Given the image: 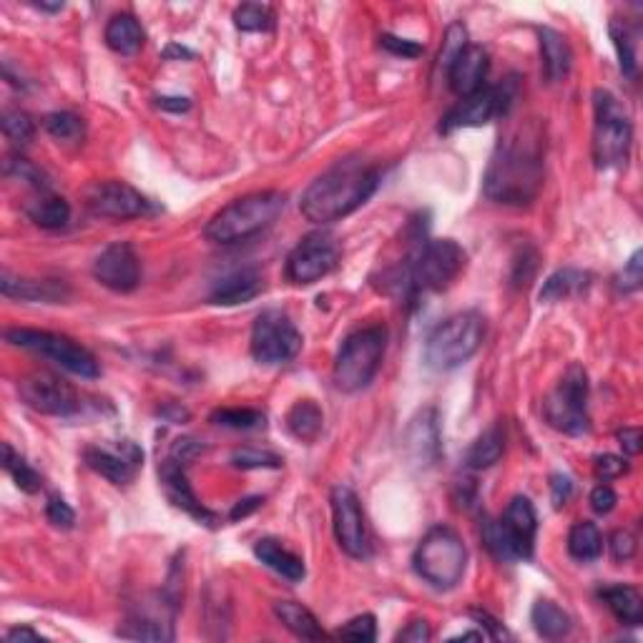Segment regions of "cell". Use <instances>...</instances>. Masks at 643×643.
<instances>
[{
    "label": "cell",
    "mask_w": 643,
    "mask_h": 643,
    "mask_svg": "<svg viewBox=\"0 0 643 643\" xmlns=\"http://www.w3.org/2000/svg\"><path fill=\"white\" fill-rule=\"evenodd\" d=\"M543 186V141L533 126L515 129L498 141L485 174V196L498 204L523 206Z\"/></svg>",
    "instance_id": "1"
},
{
    "label": "cell",
    "mask_w": 643,
    "mask_h": 643,
    "mask_svg": "<svg viewBox=\"0 0 643 643\" xmlns=\"http://www.w3.org/2000/svg\"><path fill=\"white\" fill-rule=\"evenodd\" d=\"M380 171L357 156H347L319 174L302 194L299 209L312 224H332L350 217L377 191Z\"/></svg>",
    "instance_id": "2"
},
{
    "label": "cell",
    "mask_w": 643,
    "mask_h": 643,
    "mask_svg": "<svg viewBox=\"0 0 643 643\" xmlns=\"http://www.w3.org/2000/svg\"><path fill=\"white\" fill-rule=\"evenodd\" d=\"M284 206L287 199L279 191H254V194L239 196L209 219L204 234L209 242L224 244V247L247 242L254 234L272 227Z\"/></svg>",
    "instance_id": "3"
},
{
    "label": "cell",
    "mask_w": 643,
    "mask_h": 643,
    "mask_svg": "<svg viewBox=\"0 0 643 643\" xmlns=\"http://www.w3.org/2000/svg\"><path fill=\"white\" fill-rule=\"evenodd\" d=\"M412 568L435 591H453L468 568V548L458 530L450 525H435L417 543Z\"/></svg>",
    "instance_id": "4"
},
{
    "label": "cell",
    "mask_w": 643,
    "mask_h": 643,
    "mask_svg": "<svg viewBox=\"0 0 643 643\" xmlns=\"http://www.w3.org/2000/svg\"><path fill=\"white\" fill-rule=\"evenodd\" d=\"M465 267V252L453 239H427L412 252L395 284L410 297L417 292H443Z\"/></svg>",
    "instance_id": "5"
},
{
    "label": "cell",
    "mask_w": 643,
    "mask_h": 643,
    "mask_svg": "<svg viewBox=\"0 0 643 643\" xmlns=\"http://www.w3.org/2000/svg\"><path fill=\"white\" fill-rule=\"evenodd\" d=\"M485 340V317L475 309L453 314L433 330L425 345V362L433 370L448 372L465 365Z\"/></svg>",
    "instance_id": "6"
},
{
    "label": "cell",
    "mask_w": 643,
    "mask_h": 643,
    "mask_svg": "<svg viewBox=\"0 0 643 643\" xmlns=\"http://www.w3.org/2000/svg\"><path fill=\"white\" fill-rule=\"evenodd\" d=\"M387 347V330L380 325L362 327V330L352 332L345 342H342L340 352L335 357V367H332V380H335L337 390L342 392H360L375 380L380 372L382 357H385Z\"/></svg>",
    "instance_id": "7"
},
{
    "label": "cell",
    "mask_w": 643,
    "mask_h": 643,
    "mask_svg": "<svg viewBox=\"0 0 643 643\" xmlns=\"http://www.w3.org/2000/svg\"><path fill=\"white\" fill-rule=\"evenodd\" d=\"M593 111H596L593 161L601 171L621 169L628 164L633 141V126L628 121V114L611 91H601V88L593 93Z\"/></svg>",
    "instance_id": "8"
},
{
    "label": "cell",
    "mask_w": 643,
    "mask_h": 643,
    "mask_svg": "<svg viewBox=\"0 0 643 643\" xmlns=\"http://www.w3.org/2000/svg\"><path fill=\"white\" fill-rule=\"evenodd\" d=\"M6 340L13 347H21V350L48 357V360L56 362L58 367L68 370L71 375L88 377V380L101 375L96 357L66 335H56V332L46 330H28V327H13V330L6 332Z\"/></svg>",
    "instance_id": "9"
},
{
    "label": "cell",
    "mask_w": 643,
    "mask_h": 643,
    "mask_svg": "<svg viewBox=\"0 0 643 643\" xmlns=\"http://www.w3.org/2000/svg\"><path fill=\"white\" fill-rule=\"evenodd\" d=\"M588 375L581 365H571L563 372L556 390L543 400V415L548 425L566 435H586L588 420Z\"/></svg>",
    "instance_id": "10"
},
{
    "label": "cell",
    "mask_w": 643,
    "mask_h": 643,
    "mask_svg": "<svg viewBox=\"0 0 643 643\" xmlns=\"http://www.w3.org/2000/svg\"><path fill=\"white\" fill-rule=\"evenodd\" d=\"M249 347L259 365H284L302 350V335L287 314L279 309H267L254 322Z\"/></svg>",
    "instance_id": "11"
},
{
    "label": "cell",
    "mask_w": 643,
    "mask_h": 643,
    "mask_svg": "<svg viewBox=\"0 0 643 643\" xmlns=\"http://www.w3.org/2000/svg\"><path fill=\"white\" fill-rule=\"evenodd\" d=\"M515 101V83L513 78L498 86H483L478 93L468 98H460V103L450 111L440 124V131H455V129H473V126H483L493 121L495 116H505Z\"/></svg>",
    "instance_id": "12"
},
{
    "label": "cell",
    "mask_w": 643,
    "mask_h": 643,
    "mask_svg": "<svg viewBox=\"0 0 643 643\" xmlns=\"http://www.w3.org/2000/svg\"><path fill=\"white\" fill-rule=\"evenodd\" d=\"M18 395L31 410L41 412V415L68 417L81 407V400H78L71 382L48 370H36L31 375L21 377L18 380Z\"/></svg>",
    "instance_id": "13"
},
{
    "label": "cell",
    "mask_w": 643,
    "mask_h": 643,
    "mask_svg": "<svg viewBox=\"0 0 643 643\" xmlns=\"http://www.w3.org/2000/svg\"><path fill=\"white\" fill-rule=\"evenodd\" d=\"M340 262V244L332 234L314 232L304 237L287 257V279L294 284H314Z\"/></svg>",
    "instance_id": "14"
},
{
    "label": "cell",
    "mask_w": 643,
    "mask_h": 643,
    "mask_svg": "<svg viewBox=\"0 0 643 643\" xmlns=\"http://www.w3.org/2000/svg\"><path fill=\"white\" fill-rule=\"evenodd\" d=\"M88 209L96 217L106 219H141L154 217L159 206L151 199H146L139 189H134L126 181H101V184L91 186L86 196Z\"/></svg>",
    "instance_id": "15"
},
{
    "label": "cell",
    "mask_w": 643,
    "mask_h": 643,
    "mask_svg": "<svg viewBox=\"0 0 643 643\" xmlns=\"http://www.w3.org/2000/svg\"><path fill=\"white\" fill-rule=\"evenodd\" d=\"M332 520H335V538L342 551L352 558L370 556V541H367V525L362 503L350 485H335L330 495Z\"/></svg>",
    "instance_id": "16"
},
{
    "label": "cell",
    "mask_w": 643,
    "mask_h": 643,
    "mask_svg": "<svg viewBox=\"0 0 643 643\" xmlns=\"http://www.w3.org/2000/svg\"><path fill=\"white\" fill-rule=\"evenodd\" d=\"M93 277L111 292H134L141 282L139 254L129 242L109 244L93 262Z\"/></svg>",
    "instance_id": "17"
},
{
    "label": "cell",
    "mask_w": 643,
    "mask_h": 643,
    "mask_svg": "<svg viewBox=\"0 0 643 643\" xmlns=\"http://www.w3.org/2000/svg\"><path fill=\"white\" fill-rule=\"evenodd\" d=\"M83 460L93 473L106 478L114 485H129L136 478V470L144 463V453L139 445L131 440L116 445L114 450L109 448H86L83 450Z\"/></svg>",
    "instance_id": "18"
},
{
    "label": "cell",
    "mask_w": 643,
    "mask_h": 643,
    "mask_svg": "<svg viewBox=\"0 0 643 643\" xmlns=\"http://www.w3.org/2000/svg\"><path fill=\"white\" fill-rule=\"evenodd\" d=\"M503 538L508 543V551L513 561L518 558L533 556L535 533H538V515H535L533 503L525 495H515L505 508L503 518L498 520Z\"/></svg>",
    "instance_id": "19"
},
{
    "label": "cell",
    "mask_w": 643,
    "mask_h": 643,
    "mask_svg": "<svg viewBox=\"0 0 643 643\" xmlns=\"http://www.w3.org/2000/svg\"><path fill=\"white\" fill-rule=\"evenodd\" d=\"M405 448L412 463H417L420 468H430V465L438 463L443 438H440V420L435 407H425L412 417L405 433Z\"/></svg>",
    "instance_id": "20"
},
{
    "label": "cell",
    "mask_w": 643,
    "mask_h": 643,
    "mask_svg": "<svg viewBox=\"0 0 643 643\" xmlns=\"http://www.w3.org/2000/svg\"><path fill=\"white\" fill-rule=\"evenodd\" d=\"M184 468L186 465H181L179 460H174V458H169L161 463L159 478H161V488H164L166 498H169L171 505H176L179 510L189 513L191 518H196L199 523L217 525V515L211 513V510H206L204 505L199 503V498H196L194 490H191L189 480H186Z\"/></svg>",
    "instance_id": "21"
},
{
    "label": "cell",
    "mask_w": 643,
    "mask_h": 643,
    "mask_svg": "<svg viewBox=\"0 0 643 643\" xmlns=\"http://www.w3.org/2000/svg\"><path fill=\"white\" fill-rule=\"evenodd\" d=\"M488 68H490L488 51H485L483 46H473V43H470V46L455 58L453 66L448 68L445 76H448V83L450 88H453L455 96L468 98L485 86Z\"/></svg>",
    "instance_id": "22"
},
{
    "label": "cell",
    "mask_w": 643,
    "mask_h": 643,
    "mask_svg": "<svg viewBox=\"0 0 643 643\" xmlns=\"http://www.w3.org/2000/svg\"><path fill=\"white\" fill-rule=\"evenodd\" d=\"M0 292L21 302H61L68 297V287L58 279H23L13 277L8 269H3L0 277Z\"/></svg>",
    "instance_id": "23"
},
{
    "label": "cell",
    "mask_w": 643,
    "mask_h": 643,
    "mask_svg": "<svg viewBox=\"0 0 643 643\" xmlns=\"http://www.w3.org/2000/svg\"><path fill=\"white\" fill-rule=\"evenodd\" d=\"M254 556H257L264 566L272 568L274 573H279V576L292 583L304 581V576H307V568H304L302 558L289 551V548H284L279 541H274V538H262V541H257Z\"/></svg>",
    "instance_id": "24"
},
{
    "label": "cell",
    "mask_w": 643,
    "mask_h": 643,
    "mask_svg": "<svg viewBox=\"0 0 643 643\" xmlns=\"http://www.w3.org/2000/svg\"><path fill=\"white\" fill-rule=\"evenodd\" d=\"M106 46L119 56H134L141 51L146 41V33L141 28V23L136 21L131 13H116L109 23H106Z\"/></svg>",
    "instance_id": "25"
},
{
    "label": "cell",
    "mask_w": 643,
    "mask_h": 643,
    "mask_svg": "<svg viewBox=\"0 0 643 643\" xmlns=\"http://www.w3.org/2000/svg\"><path fill=\"white\" fill-rule=\"evenodd\" d=\"M262 292V277L254 269H239V272L229 274L211 292V302L222 304V307H232V304H242L254 299Z\"/></svg>",
    "instance_id": "26"
},
{
    "label": "cell",
    "mask_w": 643,
    "mask_h": 643,
    "mask_svg": "<svg viewBox=\"0 0 643 643\" xmlns=\"http://www.w3.org/2000/svg\"><path fill=\"white\" fill-rule=\"evenodd\" d=\"M274 613H277V618L282 621V626L297 638H304V641H322V638H327L322 623H319L317 616H314L307 606H302V603L277 601L274 603Z\"/></svg>",
    "instance_id": "27"
},
{
    "label": "cell",
    "mask_w": 643,
    "mask_h": 643,
    "mask_svg": "<svg viewBox=\"0 0 643 643\" xmlns=\"http://www.w3.org/2000/svg\"><path fill=\"white\" fill-rule=\"evenodd\" d=\"M601 601L606 603L608 611L626 626H641L643 621V598L633 586H623V583H613L598 591Z\"/></svg>",
    "instance_id": "28"
},
{
    "label": "cell",
    "mask_w": 643,
    "mask_h": 643,
    "mask_svg": "<svg viewBox=\"0 0 643 643\" xmlns=\"http://www.w3.org/2000/svg\"><path fill=\"white\" fill-rule=\"evenodd\" d=\"M538 38H541V56H543V68H546V76L551 81H561V78L568 76L573 66V51L568 46L566 38L561 36L553 28H541L538 31Z\"/></svg>",
    "instance_id": "29"
},
{
    "label": "cell",
    "mask_w": 643,
    "mask_h": 643,
    "mask_svg": "<svg viewBox=\"0 0 643 643\" xmlns=\"http://www.w3.org/2000/svg\"><path fill=\"white\" fill-rule=\"evenodd\" d=\"M325 427V412L314 400H299L287 412V430L302 443H312Z\"/></svg>",
    "instance_id": "30"
},
{
    "label": "cell",
    "mask_w": 643,
    "mask_h": 643,
    "mask_svg": "<svg viewBox=\"0 0 643 643\" xmlns=\"http://www.w3.org/2000/svg\"><path fill=\"white\" fill-rule=\"evenodd\" d=\"M26 214L36 227L41 229H63L71 222V206L63 196L41 191L36 201L26 206Z\"/></svg>",
    "instance_id": "31"
},
{
    "label": "cell",
    "mask_w": 643,
    "mask_h": 643,
    "mask_svg": "<svg viewBox=\"0 0 643 643\" xmlns=\"http://www.w3.org/2000/svg\"><path fill=\"white\" fill-rule=\"evenodd\" d=\"M530 621H533V628L538 636L548 638V641H556V638H563L571 633V616L563 611L558 603L548 601V598H541V601L533 603V611H530Z\"/></svg>",
    "instance_id": "32"
},
{
    "label": "cell",
    "mask_w": 643,
    "mask_h": 643,
    "mask_svg": "<svg viewBox=\"0 0 643 643\" xmlns=\"http://www.w3.org/2000/svg\"><path fill=\"white\" fill-rule=\"evenodd\" d=\"M588 287H591V274L588 272H581V269H558L543 284L541 299L548 304L563 302V299L586 292Z\"/></svg>",
    "instance_id": "33"
},
{
    "label": "cell",
    "mask_w": 643,
    "mask_h": 643,
    "mask_svg": "<svg viewBox=\"0 0 643 643\" xmlns=\"http://www.w3.org/2000/svg\"><path fill=\"white\" fill-rule=\"evenodd\" d=\"M503 453H505L503 427L493 425V427H488V430H485V433L480 435L473 445H470L465 463H468L470 470H488V468H493L500 458H503Z\"/></svg>",
    "instance_id": "34"
},
{
    "label": "cell",
    "mask_w": 643,
    "mask_h": 643,
    "mask_svg": "<svg viewBox=\"0 0 643 643\" xmlns=\"http://www.w3.org/2000/svg\"><path fill=\"white\" fill-rule=\"evenodd\" d=\"M568 553L581 563L596 561L603 553V535L598 525L591 520H578L568 533Z\"/></svg>",
    "instance_id": "35"
},
{
    "label": "cell",
    "mask_w": 643,
    "mask_h": 643,
    "mask_svg": "<svg viewBox=\"0 0 643 643\" xmlns=\"http://www.w3.org/2000/svg\"><path fill=\"white\" fill-rule=\"evenodd\" d=\"M3 468L16 480V485L23 493H38V490H41V475L21 458V453H16V450L11 448V443L3 445Z\"/></svg>",
    "instance_id": "36"
},
{
    "label": "cell",
    "mask_w": 643,
    "mask_h": 643,
    "mask_svg": "<svg viewBox=\"0 0 643 643\" xmlns=\"http://www.w3.org/2000/svg\"><path fill=\"white\" fill-rule=\"evenodd\" d=\"M611 38L613 46H616L618 61H621V71L626 73L628 78H636L638 73V61H636V33L626 26L623 21H611Z\"/></svg>",
    "instance_id": "37"
},
{
    "label": "cell",
    "mask_w": 643,
    "mask_h": 643,
    "mask_svg": "<svg viewBox=\"0 0 643 643\" xmlns=\"http://www.w3.org/2000/svg\"><path fill=\"white\" fill-rule=\"evenodd\" d=\"M0 126H3V134L11 141L16 149H23L33 141L36 136V124H33L31 116L21 109H6L3 111V119H0Z\"/></svg>",
    "instance_id": "38"
},
{
    "label": "cell",
    "mask_w": 643,
    "mask_h": 643,
    "mask_svg": "<svg viewBox=\"0 0 643 643\" xmlns=\"http://www.w3.org/2000/svg\"><path fill=\"white\" fill-rule=\"evenodd\" d=\"M43 126H46L48 134L56 141H68V144H76V141L83 139L86 134V126H83L81 116L71 114V111H56V114H48L43 119Z\"/></svg>",
    "instance_id": "39"
},
{
    "label": "cell",
    "mask_w": 643,
    "mask_h": 643,
    "mask_svg": "<svg viewBox=\"0 0 643 643\" xmlns=\"http://www.w3.org/2000/svg\"><path fill=\"white\" fill-rule=\"evenodd\" d=\"M211 422L232 430H257L264 427V412L252 410V407H222V410L211 412Z\"/></svg>",
    "instance_id": "40"
},
{
    "label": "cell",
    "mask_w": 643,
    "mask_h": 643,
    "mask_svg": "<svg viewBox=\"0 0 643 643\" xmlns=\"http://www.w3.org/2000/svg\"><path fill=\"white\" fill-rule=\"evenodd\" d=\"M234 26L244 33H262L274 26V16L262 3H244L234 11Z\"/></svg>",
    "instance_id": "41"
},
{
    "label": "cell",
    "mask_w": 643,
    "mask_h": 643,
    "mask_svg": "<svg viewBox=\"0 0 643 643\" xmlns=\"http://www.w3.org/2000/svg\"><path fill=\"white\" fill-rule=\"evenodd\" d=\"M119 636L134 638V641H171L174 633L156 618H134L121 628Z\"/></svg>",
    "instance_id": "42"
},
{
    "label": "cell",
    "mask_w": 643,
    "mask_h": 643,
    "mask_svg": "<svg viewBox=\"0 0 643 643\" xmlns=\"http://www.w3.org/2000/svg\"><path fill=\"white\" fill-rule=\"evenodd\" d=\"M468 28L463 23H450L448 31H445V41H443V51L438 56V68L440 71L448 73V68L453 66L455 58L468 48Z\"/></svg>",
    "instance_id": "43"
},
{
    "label": "cell",
    "mask_w": 643,
    "mask_h": 643,
    "mask_svg": "<svg viewBox=\"0 0 643 643\" xmlns=\"http://www.w3.org/2000/svg\"><path fill=\"white\" fill-rule=\"evenodd\" d=\"M232 465L242 470H277L282 468V458L269 450H257V448H242L232 453Z\"/></svg>",
    "instance_id": "44"
},
{
    "label": "cell",
    "mask_w": 643,
    "mask_h": 643,
    "mask_svg": "<svg viewBox=\"0 0 643 643\" xmlns=\"http://www.w3.org/2000/svg\"><path fill=\"white\" fill-rule=\"evenodd\" d=\"M6 174L13 176V179H21L26 181V184L36 186V189L48 191L46 174H43L38 166H33L28 159H23V156H11V159L6 161Z\"/></svg>",
    "instance_id": "45"
},
{
    "label": "cell",
    "mask_w": 643,
    "mask_h": 643,
    "mask_svg": "<svg viewBox=\"0 0 643 643\" xmlns=\"http://www.w3.org/2000/svg\"><path fill=\"white\" fill-rule=\"evenodd\" d=\"M337 636L347 638V641L357 643H370L377 638V623L372 613H365V616H355L352 621H347L345 626L337 631Z\"/></svg>",
    "instance_id": "46"
},
{
    "label": "cell",
    "mask_w": 643,
    "mask_h": 643,
    "mask_svg": "<svg viewBox=\"0 0 643 643\" xmlns=\"http://www.w3.org/2000/svg\"><path fill=\"white\" fill-rule=\"evenodd\" d=\"M483 541H485V546H488V551L493 553V556L498 558V561H505V563L513 561V556H510L508 543H505L503 530H500L498 520L485 518V523H483Z\"/></svg>",
    "instance_id": "47"
},
{
    "label": "cell",
    "mask_w": 643,
    "mask_h": 643,
    "mask_svg": "<svg viewBox=\"0 0 643 643\" xmlns=\"http://www.w3.org/2000/svg\"><path fill=\"white\" fill-rule=\"evenodd\" d=\"M643 254L636 252L631 259L626 262V267H623V272L616 277V289L623 294H631L636 292L638 287H641L643 282Z\"/></svg>",
    "instance_id": "48"
},
{
    "label": "cell",
    "mask_w": 643,
    "mask_h": 643,
    "mask_svg": "<svg viewBox=\"0 0 643 643\" xmlns=\"http://www.w3.org/2000/svg\"><path fill=\"white\" fill-rule=\"evenodd\" d=\"M46 518L53 528H61V530L73 528V523H76V513H73V508L63 498H58V495L48 498Z\"/></svg>",
    "instance_id": "49"
},
{
    "label": "cell",
    "mask_w": 643,
    "mask_h": 643,
    "mask_svg": "<svg viewBox=\"0 0 643 643\" xmlns=\"http://www.w3.org/2000/svg\"><path fill=\"white\" fill-rule=\"evenodd\" d=\"M593 468H596V475L601 480H613V478H621L623 473H628V460L621 458V455L606 453V455H598Z\"/></svg>",
    "instance_id": "50"
},
{
    "label": "cell",
    "mask_w": 643,
    "mask_h": 643,
    "mask_svg": "<svg viewBox=\"0 0 643 643\" xmlns=\"http://www.w3.org/2000/svg\"><path fill=\"white\" fill-rule=\"evenodd\" d=\"M608 548H611L613 561L626 563L631 561L633 553H636V538H633V533H628V530H616V533L611 535V541H608Z\"/></svg>",
    "instance_id": "51"
},
{
    "label": "cell",
    "mask_w": 643,
    "mask_h": 643,
    "mask_svg": "<svg viewBox=\"0 0 643 643\" xmlns=\"http://www.w3.org/2000/svg\"><path fill=\"white\" fill-rule=\"evenodd\" d=\"M206 450V445L196 438H179L171 445V458L179 460L181 465H189Z\"/></svg>",
    "instance_id": "52"
},
{
    "label": "cell",
    "mask_w": 643,
    "mask_h": 643,
    "mask_svg": "<svg viewBox=\"0 0 643 643\" xmlns=\"http://www.w3.org/2000/svg\"><path fill=\"white\" fill-rule=\"evenodd\" d=\"M382 41V48H385L387 53H392V56H400V58H417L422 53V46L415 41H407V38H397V36H390V33H385V36L380 38Z\"/></svg>",
    "instance_id": "53"
},
{
    "label": "cell",
    "mask_w": 643,
    "mask_h": 643,
    "mask_svg": "<svg viewBox=\"0 0 643 643\" xmlns=\"http://www.w3.org/2000/svg\"><path fill=\"white\" fill-rule=\"evenodd\" d=\"M433 638V631H430V623L422 621V618H417V621L407 623L405 628H402L400 633L395 636V641H402V643H425Z\"/></svg>",
    "instance_id": "54"
},
{
    "label": "cell",
    "mask_w": 643,
    "mask_h": 643,
    "mask_svg": "<svg viewBox=\"0 0 643 643\" xmlns=\"http://www.w3.org/2000/svg\"><path fill=\"white\" fill-rule=\"evenodd\" d=\"M618 445H621V450L626 455H638L643 448V435H641V427H623V430H618L616 435Z\"/></svg>",
    "instance_id": "55"
},
{
    "label": "cell",
    "mask_w": 643,
    "mask_h": 643,
    "mask_svg": "<svg viewBox=\"0 0 643 643\" xmlns=\"http://www.w3.org/2000/svg\"><path fill=\"white\" fill-rule=\"evenodd\" d=\"M551 495H553V505H556V508H563L573 495V480L561 473L551 475Z\"/></svg>",
    "instance_id": "56"
},
{
    "label": "cell",
    "mask_w": 643,
    "mask_h": 643,
    "mask_svg": "<svg viewBox=\"0 0 643 643\" xmlns=\"http://www.w3.org/2000/svg\"><path fill=\"white\" fill-rule=\"evenodd\" d=\"M591 508L596 510L598 515L611 513V510L616 508V493H613V488H608V485H598V488H593Z\"/></svg>",
    "instance_id": "57"
},
{
    "label": "cell",
    "mask_w": 643,
    "mask_h": 643,
    "mask_svg": "<svg viewBox=\"0 0 643 643\" xmlns=\"http://www.w3.org/2000/svg\"><path fill=\"white\" fill-rule=\"evenodd\" d=\"M156 106L164 111H171V114H184V111L191 109V101L184 96H159L156 98Z\"/></svg>",
    "instance_id": "58"
},
{
    "label": "cell",
    "mask_w": 643,
    "mask_h": 643,
    "mask_svg": "<svg viewBox=\"0 0 643 643\" xmlns=\"http://www.w3.org/2000/svg\"><path fill=\"white\" fill-rule=\"evenodd\" d=\"M6 641L8 643H23V641H46V638H43L38 631H33V628L18 626V628H11V631L6 633Z\"/></svg>",
    "instance_id": "59"
},
{
    "label": "cell",
    "mask_w": 643,
    "mask_h": 643,
    "mask_svg": "<svg viewBox=\"0 0 643 643\" xmlns=\"http://www.w3.org/2000/svg\"><path fill=\"white\" fill-rule=\"evenodd\" d=\"M259 503H262V498H247V500H239L237 505H234L232 510V520H239V518H247L252 510L259 508Z\"/></svg>",
    "instance_id": "60"
},
{
    "label": "cell",
    "mask_w": 643,
    "mask_h": 643,
    "mask_svg": "<svg viewBox=\"0 0 643 643\" xmlns=\"http://www.w3.org/2000/svg\"><path fill=\"white\" fill-rule=\"evenodd\" d=\"M473 618L480 623V626L490 628V631H493L490 636H493V638H503L505 636V631L498 626V621H493V618H490L485 611H473Z\"/></svg>",
    "instance_id": "61"
},
{
    "label": "cell",
    "mask_w": 643,
    "mask_h": 643,
    "mask_svg": "<svg viewBox=\"0 0 643 643\" xmlns=\"http://www.w3.org/2000/svg\"><path fill=\"white\" fill-rule=\"evenodd\" d=\"M194 58V53H191V51H186V48L184 46H169V48H166V51H164V58Z\"/></svg>",
    "instance_id": "62"
},
{
    "label": "cell",
    "mask_w": 643,
    "mask_h": 643,
    "mask_svg": "<svg viewBox=\"0 0 643 643\" xmlns=\"http://www.w3.org/2000/svg\"><path fill=\"white\" fill-rule=\"evenodd\" d=\"M483 638H488V636L480 631H465V633H458V636H453L450 641H483Z\"/></svg>",
    "instance_id": "63"
},
{
    "label": "cell",
    "mask_w": 643,
    "mask_h": 643,
    "mask_svg": "<svg viewBox=\"0 0 643 643\" xmlns=\"http://www.w3.org/2000/svg\"><path fill=\"white\" fill-rule=\"evenodd\" d=\"M36 8H41V11H48V13H58L63 11V3H36Z\"/></svg>",
    "instance_id": "64"
}]
</instances>
